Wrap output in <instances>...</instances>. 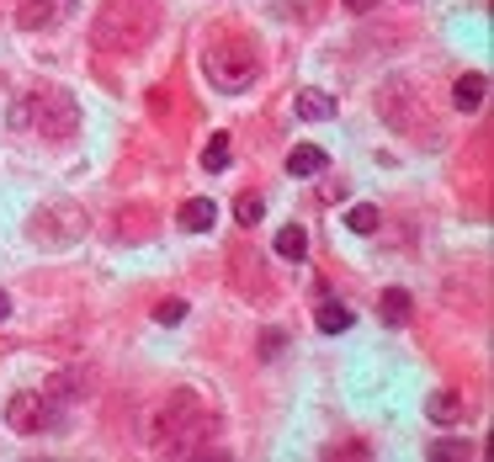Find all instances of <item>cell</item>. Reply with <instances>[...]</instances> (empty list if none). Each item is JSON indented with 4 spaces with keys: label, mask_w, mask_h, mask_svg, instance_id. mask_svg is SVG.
<instances>
[{
    "label": "cell",
    "mask_w": 494,
    "mask_h": 462,
    "mask_svg": "<svg viewBox=\"0 0 494 462\" xmlns=\"http://www.w3.org/2000/svg\"><path fill=\"white\" fill-rule=\"evenodd\" d=\"M218 420L213 409L197 399V394H170L165 409L155 415V426H149V441H155V452H170V457H191V452H202L208 441H213Z\"/></svg>",
    "instance_id": "obj_1"
},
{
    "label": "cell",
    "mask_w": 494,
    "mask_h": 462,
    "mask_svg": "<svg viewBox=\"0 0 494 462\" xmlns=\"http://www.w3.org/2000/svg\"><path fill=\"white\" fill-rule=\"evenodd\" d=\"M155 37V5L149 0H107L96 16V48H144Z\"/></svg>",
    "instance_id": "obj_2"
},
{
    "label": "cell",
    "mask_w": 494,
    "mask_h": 462,
    "mask_svg": "<svg viewBox=\"0 0 494 462\" xmlns=\"http://www.w3.org/2000/svg\"><path fill=\"white\" fill-rule=\"evenodd\" d=\"M255 69H261V59H255V43H245V37H223L202 54V75L218 91H245L255 80Z\"/></svg>",
    "instance_id": "obj_3"
},
{
    "label": "cell",
    "mask_w": 494,
    "mask_h": 462,
    "mask_svg": "<svg viewBox=\"0 0 494 462\" xmlns=\"http://www.w3.org/2000/svg\"><path fill=\"white\" fill-rule=\"evenodd\" d=\"M32 234H37V240H48V245H69V240H80V234H86V213H80V208H69V202L43 208V213L32 218Z\"/></svg>",
    "instance_id": "obj_4"
},
{
    "label": "cell",
    "mask_w": 494,
    "mask_h": 462,
    "mask_svg": "<svg viewBox=\"0 0 494 462\" xmlns=\"http://www.w3.org/2000/svg\"><path fill=\"white\" fill-rule=\"evenodd\" d=\"M37 123H43V133H48L54 144L75 139V101H69L64 91H48L43 101H37Z\"/></svg>",
    "instance_id": "obj_5"
},
{
    "label": "cell",
    "mask_w": 494,
    "mask_h": 462,
    "mask_svg": "<svg viewBox=\"0 0 494 462\" xmlns=\"http://www.w3.org/2000/svg\"><path fill=\"white\" fill-rule=\"evenodd\" d=\"M43 420H48V399H43V394H27V388H22V394L5 399V426H11L16 436L43 431Z\"/></svg>",
    "instance_id": "obj_6"
},
{
    "label": "cell",
    "mask_w": 494,
    "mask_h": 462,
    "mask_svg": "<svg viewBox=\"0 0 494 462\" xmlns=\"http://www.w3.org/2000/svg\"><path fill=\"white\" fill-rule=\"evenodd\" d=\"M426 420H431V426H458V420H463V399H458L452 388L426 394Z\"/></svg>",
    "instance_id": "obj_7"
},
{
    "label": "cell",
    "mask_w": 494,
    "mask_h": 462,
    "mask_svg": "<svg viewBox=\"0 0 494 462\" xmlns=\"http://www.w3.org/2000/svg\"><path fill=\"white\" fill-rule=\"evenodd\" d=\"M293 107H298V118H304V123H330V118H335V96H324V91H298V101H293Z\"/></svg>",
    "instance_id": "obj_8"
},
{
    "label": "cell",
    "mask_w": 494,
    "mask_h": 462,
    "mask_svg": "<svg viewBox=\"0 0 494 462\" xmlns=\"http://www.w3.org/2000/svg\"><path fill=\"white\" fill-rule=\"evenodd\" d=\"M324 165H330V154L319 149V144H293V154H287V170H293V176H304V181L319 176Z\"/></svg>",
    "instance_id": "obj_9"
},
{
    "label": "cell",
    "mask_w": 494,
    "mask_h": 462,
    "mask_svg": "<svg viewBox=\"0 0 494 462\" xmlns=\"http://www.w3.org/2000/svg\"><path fill=\"white\" fill-rule=\"evenodd\" d=\"M213 202H208V197H191V202H186L181 213H176V223H181L186 234H208V229H213Z\"/></svg>",
    "instance_id": "obj_10"
},
{
    "label": "cell",
    "mask_w": 494,
    "mask_h": 462,
    "mask_svg": "<svg viewBox=\"0 0 494 462\" xmlns=\"http://www.w3.org/2000/svg\"><path fill=\"white\" fill-rule=\"evenodd\" d=\"M16 22H22V27H54V22H59V5H54V0H22V5H16Z\"/></svg>",
    "instance_id": "obj_11"
},
{
    "label": "cell",
    "mask_w": 494,
    "mask_h": 462,
    "mask_svg": "<svg viewBox=\"0 0 494 462\" xmlns=\"http://www.w3.org/2000/svg\"><path fill=\"white\" fill-rule=\"evenodd\" d=\"M377 313H383V324H409L415 303H409V293H404V287H388V293L377 298Z\"/></svg>",
    "instance_id": "obj_12"
},
{
    "label": "cell",
    "mask_w": 494,
    "mask_h": 462,
    "mask_svg": "<svg viewBox=\"0 0 494 462\" xmlns=\"http://www.w3.org/2000/svg\"><path fill=\"white\" fill-rule=\"evenodd\" d=\"M314 319H319V330H324V335H340V330H351V324H356V313H351L345 303H319Z\"/></svg>",
    "instance_id": "obj_13"
},
{
    "label": "cell",
    "mask_w": 494,
    "mask_h": 462,
    "mask_svg": "<svg viewBox=\"0 0 494 462\" xmlns=\"http://www.w3.org/2000/svg\"><path fill=\"white\" fill-rule=\"evenodd\" d=\"M452 101H458L463 112H479V107H484V75H463V80L452 86Z\"/></svg>",
    "instance_id": "obj_14"
},
{
    "label": "cell",
    "mask_w": 494,
    "mask_h": 462,
    "mask_svg": "<svg viewBox=\"0 0 494 462\" xmlns=\"http://www.w3.org/2000/svg\"><path fill=\"white\" fill-rule=\"evenodd\" d=\"M277 255H287V261H304V255H309V234H304L298 223L277 229Z\"/></svg>",
    "instance_id": "obj_15"
},
{
    "label": "cell",
    "mask_w": 494,
    "mask_h": 462,
    "mask_svg": "<svg viewBox=\"0 0 494 462\" xmlns=\"http://www.w3.org/2000/svg\"><path fill=\"white\" fill-rule=\"evenodd\" d=\"M261 213H266V202H261V191H240V197H234V218H240V223H261Z\"/></svg>",
    "instance_id": "obj_16"
},
{
    "label": "cell",
    "mask_w": 494,
    "mask_h": 462,
    "mask_svg": "<svg viewBox=\"0 0 494 462\" xmlns=\"http://www.w3.org/2000/svg\"><path fill=\"white\" fill-rule=\"evenodd\" d=\"M377 223H383V213H377V208H367V202L345 213V229H351V234H377Z\"/></svg>",
    "instance_id": "obj_17"
},
{
    "label": "cell",
    "mask_w": 494,
    "mask_h": 462,
    "mask_svg": "<svg viewBox=\"0 0 494 462\" xmlns=\"http://www.w3.org/2000/svg\"><path fill=\"white\" fill-rule=\"evenodd\" d=\"M202 170H229V133H213V144L202 149Z\"/></svg>",
    "instance_id": "obj_18"
},
{
    "label": "cell",
    "mask_w": 494,
    "mask_h": 462,
    "mask_svg": "<svg viewBox=\"0 0 494 462\" xmlns=\"http://www.w3.org/2000/svg\"><path fill=\"white\" fill-rule=\"evenodd\" d=\"M155 319H160V324H181L186 303H181V298H165V303H155Z\"/></svg>",
    "instance_id": "obj_19"
},
{
    "label": "cell",
    "mask_w": 494,
    "mask_h": 462,
    "mask_svg": "<svg viewBox=\"0 0 494 462\" xmlns=\"http://www.w3.org/2000/svg\"><path fill=\"white\" fill-rule=\"evenodd\" d=\"M372 5H377V0H345V11H356V16H367Z\"/></svg>",
    "instance_id": "obj_20"
},
{
    "label": "cell",
    "mask_w": 494,
    "mask_h": 462,
    "mask_svg": "<svg viewBox=\"0 0 494 462\" xmlns=\"http://www.w3.org/2000/svg\"><path fill=\"white\" fill-rule=\"evenodd\" d=\"M5 313H11V298H5V293H0V319H5Z\"/></svg>",
    "instance_id": "obj_21"
}]
</instances>
